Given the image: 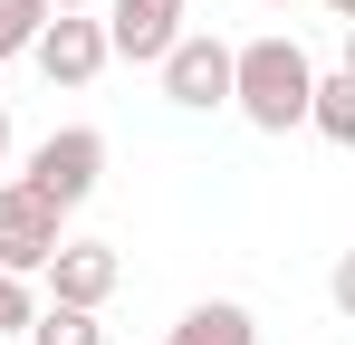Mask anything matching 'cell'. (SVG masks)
<instances>
[{
    "label": "cell",
    "mask_w": 355,
    "mask_h": 345,
    "mask_svg": "<svg viewBox=\"0 0 355 345\" xmlns=\"http://www.w3.org/2000/svg\"><path fill=\"white\" fill-rule=\"evenodd\" d=\"M307 96H317V67H307V48L297 39H240L231 48V106L259 125V134H297L307 125Z\"/></svg>",
    "instance_id": "1"
},
{
    "label": "cell",
    "mask_w": 355,
    "mask_h": 345,
    "mask_svg": "<svg viewBox=\"0 0 355 345\" xmlns=\"http://www.w3.org/2000/svg\"><path fill=\"white\" fill-rule=\"evenodd\" d=\"M19 182H29V192H49L58 211H77V202L106 182V134H96V125H58V134H39Z\"/></svg>",
    "instance_id": "2"
},
{
    "label": "cell",
    "mask_w": 355,
    "mask_h": 345,
    "mask_svg": "<svg viewBox=\"0 0 355 345\" xmlns=\"http://www.w3.org/2000/svg\"><path fill=\"white\" fill-rule=\"evenodd\" d=\"M58 240H67V211L49 192L0 182V269H10V278H39V269L58 259Z\"/></svg>",
    "instance_id": "3"
},
{
    "label": "cell",
    "mask_w": 355,
    "mask_h": 345,
    "mask_svg": "<svg viewBox=\"0 0 355 345\" xmlns=\"http://www.w3.org/2000/svg\"><path fill=\"white\" fill-rule=\"evenodd\" d=\"M164 96H173L182 115H211V106H231V39H211V29H182L173 48H164Z\"/></svg>",
    "instance_id": "4"
},
{
    "label": "cell",
    "mask_w": 355,
    "mask_h": 345,
    "mask_svg": "<svg viewBox=\"0 0 355 345\" xmlns=\"http://www.w3.org/2000/svg\"><path fill=\"white\" fill-rule=\"evenodd\" d=\"M106 19L96 10H58L49 29H39V48H29V67L49 77V87H96V67H106Z\"/></svg>",
    "instance_id": "5"
},
{
    "label": "cell",
    "mask_w": 355,
    "mask_h": 345,
    "mask_svg": "<svg viewBox=\"0 0 355 345\" xmlns=\"http://www.w3.org/2000/svg\"><path fill=\"white\" fill-rule=\"evenodd\" d=\"M106 48L135 57V67H164V48L182 39V0H106Z\"/></svg>",
    "instance_id": "6"
},
{
    "label": "cell",
    "mask_w": 355,
    "mask_h": 345,
    "mask_svg": "<svg viewBox=\"0 0 355 345\" xmlns=\"http://www.w3.org/2000/svg\"><path fill=\"white\" fill-rule=\"evenodd\" d=\"M39 278H49V297H58V307H87V317H96V307L116 297L125 259L106 249V240H58V259H49Z\"/></svg>",
    "instance_id": "7"
},
{
    "label": "cell",
    "mask_w": 355,
    "mask_h": 345,
    "mask_svg": "<svg viewBox=\"0 0 355 345\" xmlns=\"http://www.w3.org/2000/svg\"><path fill=\"white\" fill-rule=\"evenodd\" d=\"M164 345H259V317L240 297H202V307H182V326Z\"/></svg>",
    "instance_id": "8"
},
{
    "label": "cell",
    "mask_w": 355,
    "mask_h": 345,
    "mask_svg": "<svg viewBox=\"0 0 355 345\" xmlns=\"http://www.w3.org/2000/svg\"><path fill=\"white\" fill-rule=\"evenodd\" d=\"M307 134L355 144V77H346V67H327V77H317V96H307Z\"/></svg>",
    "instance_id": "9"
},
{
    "label": "cell",
    "mask_w": 355,
    "mask_h": 345,
    "mask_svg": "<svg viewBox=\"0 0 355 345\" xmlns=\"http://www.w3.org/2000/svg\"><path fill=\"white\" fill-rule=\"evenodd\" d=\"M29 345H106V326H96L87 307H58V297H49V307L29 317Z\"/></svg>",
    "instance_id": "10"
},
{
    "label": "cell",
    "mask_w": 355,
    "mask_h": 345,
    "mask_svg": "<svg viewBox=\"0 0 355 345\" xmlns=\"http://www.w3.org/2000/svg\"><path fill=\"white\" fill-rule=\"evenodd\" d=\"M49 19H58L49 0H0V57H29V48H39V29H49Z\"/></svg>",
    "instance_id": "11"
},
{
    "label": "cell",
    "mask_w": 355,
    "mask_h": 345,
    "mask_svg": "<svg viewBox=\"0 0 355 345\" xmlns=\"http://www.w3.org/2000/svg\"><path fill=\"white\" fill-rule=\"evenodd\" d=\"M29 317H39L29 278H10V269H0V336H29Z\"/></svg>",
    "instance_id": "12"
},
{
    "label": "cell",
    "mask_w": 355,
    "mask_h": 345,
    "mask_svg": "<svg viewBox=\"0 0 355 345\" xmlns=\"http://www.w3.org/2000/svg\"><path fill=\"white\" fill-rule=\"evenodd\" d=\"M327 297H336V317H355V249H336V269H327Z\"/></svg>",
    "instance_id": "13"
},
{
    "label": "cell",
    "mask_w": 355,
    "mask_h": 345,
    "mask_svg": "<svg viewBox=\"0 0 355 345\" xmlns=\"http://www.w3.org/2000/svg\"><path fill=\"white\" fill-rule=\"evenodd\" d=\"M0 163H10V96H0Z\"/></svg>",
    "instance_id": "14"
},
{
    "label": "cell",
    "mask_w": 355,
    "mask_h": 345,
    "mask_svg": "<svg viewBox=\"0 0 355 345\" xmlns=\"http://www.w3.org/2000/svg\"><path fill=\"white\" fill-rule=\"evenodd\" d=\"M49 10H106V0H49Z\"/></svg>",
    "instance_id": "15"
},
{
    "label": "cell",
    "mask_w": 355,
    "mask_h": 345,
    "mask_svg": "<svg viewBox=\"0 0 355 345\" xmlns=\"http://www.w3.org/2000/svg\"><path fill=\"white\" fill-rule=\"evenodd\" d=\"M346 77H355V19H346Z\"/></svg>",
    "instance_id": "16"
},
{
    "label": "cell",
    "mask_w": 355,
    "mask_h": 345,
    "mask_svg": "<svg viewBox=\"0 0 355 345\" xmlns=\"http://www.w3.org/2000/svg\"><path fill=\"white\" fill-rule=\"evenodd\" d=\"M327 10H336V19H355V0H327Z\"/></svg>",
    "instance_id": "17"
},
{
    "label": "cell",
    "mask_w": 355,
    "mask_h": 345,
    "mask_svg": "<svg viewBox=\"0 0 355 345\" xmlns=\"http://www.w3.org/2000/svg\"><path fill=\"white\" fill-rule=\"evenodd\" d=\"M259 10H297V0H259Z\"/></svg>",
    "instance_id": "18"
},
{
    "label": "cell",
    "mask_w": 355,
    "mask_h": 345,
    "mask_svg": "<svg viewBox=\"0 0 355 345\" xmlns=\"http://www.w3.org/2000/svg\"><path fill=\"white\" fill-rule=\"evenodd\" d=\"M154 345H164V336H154Z\"/></svg>",
    "instance_id": "19"
}]
</instances>
